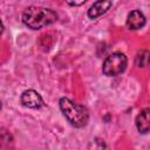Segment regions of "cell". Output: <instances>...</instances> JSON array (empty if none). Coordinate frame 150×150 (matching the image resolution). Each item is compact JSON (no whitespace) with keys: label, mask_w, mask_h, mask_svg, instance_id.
I'll list each match as a JSON object with an SVG mask.
<instances>
[{"label":"cell","mask_w":150,"mask_h":150,"mask_svg":"<svg viewBox=\"0 0 150 150\" xmlns=\"http://www.w3.org/2000/svg\"><path fill=\"white\" fill-rule=\"evenodd\" d=\"M20 101H21L22 105L30 108V109H39L40 107L43 105V100H42L41 95L38 91H35L34 89L25 90L21 94Z\"/></svg>","instance_id":"cell-4"},{"label":"cell","mask_w":150,"mask_h":150,"mask_svg":"<svg viewBox=\"0 0 150 150\" xmlns=\"http://www.w3.org/2000/svg\"><path fill=\"white\" fill-rule=\"evenodd\" d=\"M135 64L139 68H143V67H146L150 64V52L148 50H139L137 54H136V57H135Z\"/></svg>","instance_id":"cell-8"},{"label":"cell","mask_w":150,"mask_h":150,"mask_svg":"<svg viewBox=\"0 0 150 150\" xmlns=\"http://www.w3.org/2000/svg\"><path fill=\"white\" fill-rule=\"evenodd\" d=\"M57 20V14L45 7L32 6L28 7L22 13V22L32 29H40L42 27L49 26Z\"/></svg>","instance_id":"cell-1"},{"label":"cell","mask_w":150,"mask_h":150,"mask_svg":"<svg viewBox=\"0 0 150 150\" xmlns=\"http://www.w3.org/2000/svg\"><path fill=\"white\" fill-rule=\"evenodd\" d=\"M110 6H111L110 0H97L88 9V16L90 19H96L102 14H104L110 8Z\"/></svg>","instance_id":"cell-6"},{"label":"cell","mask_w":150,"mask_h":150,"mask_svg":"<svg viewBox=\"0 0 150 150\" xmlns=\"http://www.w3.org/2000/svg\"><path fill=\"white\" fill-rule=\"evenodd\" d=\"M87 0H66V2L70 6H81L86 2Z\"/></svg>","instance_id":"cell-9"},{"label":"cell","mask_w":150,"mask_h":150,"mask_svg":"<svg viewBox=\"0 0 150 150\" xmlns=\"http://www.w3.org/2000/svg\"><path fill=\"white\" fill-rule=\"evenodd\" d=\"M145 22H146V19H145L144 14L138 9L130 12L127 18V26L129 29H132V30L142 28L145 25Z\"/></svg>","instance_id":"cell-5"},{"label":"cell","mask_w":150,"mask_h":150,"mask_svg":"<svg viewBox=\"0 0 150 150\" xmlns=\"http://www.w3.org/2000/svg\"><path fill=\"white\" fill-rule=\"evenodd\" d=\"M136 128L141 134L150 131V108L143 109L136 117Z\"/></svg>","instance_id":"cell-7"},{"label":"cell","mask_w":150,"mask_h":150,"mask_svg":"<svg viewBox=\"0 0 150 150\" xmlns=\"http://www.w3.org/2000/svg\"><path fill=\"white\" fill-rule=\"evenodd\" d=\"M59 103L63 116L73 127L83 128L87 125L89 121V111L84 105L76 103L67 97L60 98Z\"/></svg>","instance_id":"cell-2"},{"label":"cell","mask_w":150,"mask_h":150,"mask_svg":"<svg viewBox=\"0 0 150 150\" xmlns=\"http://www.w3.org/2000/svg\"><path fill=\"white\" fill-rule=\"evenodd\" d=\"M128 59L123 53L116 52L110 54L103 62L102 71L107 76H117L127 68Z\"/></svg>","instance_id":"cell-3"}]
</instances>
